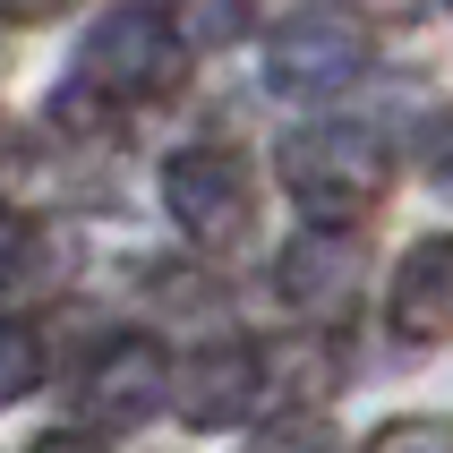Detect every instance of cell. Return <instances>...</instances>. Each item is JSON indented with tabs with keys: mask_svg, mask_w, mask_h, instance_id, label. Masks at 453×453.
Returning a JSON list of instances; mask_svg holds the SVG:
<instances>
[{
	"mask_svg": "<svg viewBox=\"0 0 453 453\" xmlns=\"http://www.w3.org/2000/svg\"><path fill=\"white\" fill-rule=\"evenodd\" d=\"M35 385H43V334L26 326V317H9V308H0V411L26 403Z\"/></svg>",
	"mask_w": 453,
	"mask_h": 453,
	"instance_id": "obj_10",
	"label": "cell"
},
{
	"mask_svg": "<svg viewBox=\"0 0 453 453\" xmlns=\"http://www.w3.org/2000/svg\"><path fill=\"white\" fill-rule=\"evenodd\" d=\"M385 326L403 342H453V231H428L403 249L394 291H385Z\"/></svg>",
	"mask_w": 453,
	"mask_h": 453,
	"instance_id": "obj_8",
	"label": "cell"
},
{
	"mask_svg": "<svg viewBox=\"0 0 453 453\" xmlns=\"http://www.w3.org/2000/svg\"><path fill=\"white\" fill-rule=\"evenodd\" d=\"M257 403H265V351L249 334H214L205 351L180 359V377H172V411L188 428H240Z\"/></svg>",
	"mask_w": 453,
	"mask_h": 453,
	"instance_id": "obj_7",
	"label": "cell"
},
{
	"mask_svg": "<svg viewBox=\"0 0 453 453\" xmlns=\"http://www.w3.org/2000/svg\"><path fill=\"white\" fill-rule=\"evenodd\" d=\"M197 69V35L163 9V0H111L95 26H86V43H77V69L69 86L51 95V128H120L128 111H154V103H172Z\"/></svg>",
	"mask_w": 453,
	"mask_h": 453,
	"instance_id": "obj_1",
	"label": "cell"
},
{
	"mask_svg": "<svg viewBox=\"0 0 453 453\" xmlns=\"http://www.w3.org/2000/svg\"><path fill=\"white\" fill-rule=\"evenodd\" d=\"M274 172L308 223L359 231L385 205V188H394V137L368 120H308L274 146Z\"/></svg>",
	"mask_w": 453,
	"mask_h": 453,
	"instance_id": "obj_2",
	"label": "cell"
},
{
	"mask_svg": "<svg viewBox=\"0 0 453 453\" xmlns=\"http://www.w3.org/2000/svg\"><path fill=\"white\" fill-rule=\"evenodd\" d=\"M69 0H0V26H43V18H60Z\"/></svg>",
	"mask_w": 453,
	"mask_h": 453,
	"instance_id": "obj_13",
	"label": "cell"
},
{
	"mask_svg": "<svg viewBox=\"0 0 453 453\" xmlns=\"http://www.w3.org/2000/svg\"><path fill=\"white\" fill-rule=\"evenodd\" d=\"M368 445H385V453H403V445H445V453H453V419H385Z\"/></svg>",
	"mask_w": 453,
	"mask_h": 453,
	"instance_id": "obj_11",
	"label": "cell"
},
{
	"mask_svg": "<svg viewBox=\"0 0 453 453\" xmlns=\"http://www.w3.org/2000/svg\"><path fill=\"white\" fill-rule=\"evenodd\" d=\"M359 274H368V257H359V231L342 223H308L300 240H282L274 257V300L308 326H342L359 300Z\"/></svg>",
	"mask_w": 453,
	"mask_h": 453,
	"instance_id": "obj_6",
	"label": "cell"
},
{
	"mask_svg": "<svg viewBox=\"0 0 453 453\" xmlns=\"http://www.w3.org/2000/svg\"><path fill=\"white\" fill-rule=\"evenodd\" d=\"M172 403V359L154 334H103L69 368V436H128Z\"/></svg>",
	"mask_w": 453,
	"mask_h": 453,
	"instance_id": "obj_4",
	"label": "cell"
},
{
	"mask_svg": "<svg viewBox=\"0 0 453 453\" xmlns=\"http://www.w3.org/2000/svg\"><path fill=\"white\" fill-rule=\"evenodd\" d=\"M0 172H9V120H0Z\"/></svg>",
	"mask_w": 453,
	"mask_h": 453,
	"instance_id": "obj_14",
	"label": "cell"
},
{
	"mask_svg": "<svg viewBox=\"0 0 453 453\" xmlns=\"http://www.w3.org/2000/svg\"><path fill=\"white\" fill-rule=\"evenodd\" d=\"M428 172L453 188V111H436V120H428Z\"/></svg>",
	"mask_w": 453,
	"mask_h": 453,
	"instance_id": "obj_12",
	"label": "cell"
},
{
	"mask_svg": "<svg viewBox=\"0 0 453 453\" xmlns=\"http://www.w3.org/2000/svg\"><path fill=\"white\" fill-rule=\"evenodd\" d=\"M60 282V257H51V231L18 205H0V300H35Z\"/></svg>",
	"mask_w": 453,
	"mask_h": 453,
	"instance_id": "obj_9",
	"label": "cell"
},
{
	"mask_svg": "<svg viewBox=\"0 0 453 453\" xmlns=\"http://www.w3.org/2000/svg\"><path fill=\"white\" fill-rule=\"evenodd\" d=\"M163 205H172L180 240L205 257V265H231V257L257 249V163L231 137H197L163 163Z\"/></svg>",
	"mask_w": 453,
	"mask_h": 453,
	"instance_id": "obj_3",
	"label": "cell"
},
{
	"mask_svg": "<svg viewBox=\"0 0 453 453\" xmlns=\"http://www.w3.org/2000/svg\"><path fill=\"white\" fill-rule=\"evenodd\" d=\"M368 69H377V35L351 26V18H334V9L282 18L274 35H265V86H282V95H300V103L351 95Z\"/></svg>",
	"mask_w": 453,
	"mask_h": 453,
	"instance_id": "obj_5",
	"label": "cell"
}]
</instances>
